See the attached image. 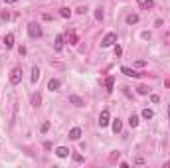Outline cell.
<instances>
[{
	"mask_svg": "<svg viewBox=\"0 0 170 168\" xmlns=\"http://www.w3.org/2000/svg\"><path fill=\"white\" fill-rule=\"evenodd\" d=\"M69 152H71V150L66 149V146H58V149H55V154H58L59 158H67V156H69Z\"/></svg>",
	"mask_w": 170,
	"mask_h": 168,
	"instance_id": "7",
	"label": "cell"
},
{
	"mask_svg": "<svg viewBox=\"0 0 170 168\" xmlns=\"http://www.w3.org/2000/svg\"><path fill=\"white\" fill-rule=\"evenodd\" d=\"M59 14H61V18H69V16H71V10H69V8H61Z\"/></svg>",
	"mask_w": 170,
	"mask_h": 168,
	"instance_id": "20",
	"label": "cell"
},
{
	"mask_svg": "<svg viewBox=\"0 0 170 168\" xmlns=\"http://www.w3.org/2000/svg\"><path fill=\"white\" fill-rule=\"evenodd\" d=\"M73 160L75 162H83V156L81 154H73Z\"/></svg>",
	"mask_w": 170,
	"mask_h": 168,
	"instance_id": "25",
	"label": "cell"
},
{
	"mask_svg": "<svg viewBox=\"0 0 170 168\" xmlns=\"http://www.w3.org/2000/svg\"><path fill=\"white\" fill-rule=\"evenodd\" d=\"M115 42H117V34L109 32L103 40H101V48H111V45H115Z\"/></svg>",
	"mask_w": 170,
	"mask_h": 168,
	"instance_id": "1",
	"label": "cell"
},
{
	"mask_svg": "<svg viewBox=\"0 0 170 168\" xmlns=\"http://www.w3.org/2000/svg\"><path fill=\"white\" fill-rule=\"evenodd\" d=\"M18 0H6V4H16Z\"/></svg>",
	"mask_w": 170,
	"mask_h": 168,
	"instance_id": "31",
	"label": "cell"
},
{
	"mask_svg": "<svg viewBox=\"0 0 170 168\" xmlns=\"http://www.w3.org/2000/svg\"><path fill=\"white\" fill-rule=\"evenodd\" d=\"M152 117H154V113H152L151 109H143V119L148 121V119H152Z\"/></svg>",
	"mask_w": 170,
	"mask_h": 168,
	"instance_id": "18",
	"label": "cell"
},
{
	"mask_svg": "<svg viewBox=\"0 0 170 168\" xmlns=\"http://www.w3.org/2000/svg\"><path fill=\"white\" fill-rule=\"evenodd\" d=\"M129 125H131L133 129H135V127L138 125V117H137V115H131V117H129Z\"/></svg>",
	"mask_w": 170,
	"mask_h": 168,
	"instance_id": "17",
	"label": "cell"
},
{
	"mask_svg": "<svg viewBox=\"0 0 170 168\" xmlns=\"http://www.w3.org/2000/svg\"><path fill=\"white\" fill-rule=\"evenodd\" d=\"M77 12H79V14H85V12H87V6H79Z\"/></svg>",
	"mask_w": 170,
	"mask_h": 168,
	"instance_id": "29",
	"label": "cell"
},
{
	"mask_svg": "<svg viewBox=\"0 0 170 168\" xmlns=\"http://www.w3.org/2000/svg\"><path fill=\"white\" fill-rule=\"evenodd\" d=\"M59 85H61V83H59V79H50V83H48V89H50V91H58V89H59Z\"/></svg>",
	"mask_w": 170,
	"mask_h": 168,
	"instance_id": "10",
	"label": "cell"
},
{
	"mask_svg": "<svg viewBox=\"0 0 170 168\" xmlns=\"http://www.w3.org/2000/svg\"><path fill=\"white\" fill-rule=\"evenodd\" d=\"M138 22V14H129L127 16V24H137Z\"/></svg>",
	"mask_w": 170,
	"mask_h": 168,
	"instance_id": "16",
	"label": "cell"
},
{
	"mask_svg": "<svg viewBox=\"0 0 170 168\" xmlns=\"http://www.w3.org/2000/svg\"><path fill=\"white\" fill-rule=\"evenodd\" d=\"M50 127H52V125H50V121L42 123V133H48V131H50Z\"/></svg>",
	"mask_w": 170,
	"mask_h": 168,
	"instance_id": "22",
	"label": "cell"
},
{
	"mask_svg": "<svg viewBox=\"0 0 170 168\" xmlns=\"http://www.w3.org/2000/svg\"><path fill=\"white\" fill-rule=\"evenodd\" d=\"M119 156H121V152H117V150H115V152H113V154H111V160L115 162V160H117V158H119Z\"/></svg>",
	"mask_w": 170,
	"mask_h": 168,
	"instance_id": "26",
	"label": "cell"
},
{
	"mask_svg": "<svg viewBox=\"0 0 170 168\" xmlns=\"http://www.w3.org/2000/svg\"><path fill=\"white\" fill-rule=\"evenodd\" d=\"M168 119H170V105H168Z\"/></svg>",
	"mask_w": 170,
	"mask_h": 168,
	"instance_id": "32",
	"label": "cell"
},
{
	"mask_svg": "<svg viewBox=\"0 0 170 168\" xmlns=\"http://www.w3.org/2000/svg\"><path fill=\"white\" fill-rule=\"evenodd\" d=\"M140 6H143L144 10H148V8H152V6H154V2H152V0H144V2L140 4Z\"/></svg>",
	"mask_w": 170,
	"mask_h": 168,
	"instance_id": "21",
	"label": "cell"
},
{
	"mask_svg": "<svg viewBox=\"0 0 170 168\" xmlns=\"http://www.w3.org/2000/svg\"><path fill=\"white\" fill-rule=\"evenodd\" d=\"M28 34H30V38H42V28L36 22H30L28 24Z\"/></svg>",
	"mask_w": 170,
	"mask_h": 168,
	"instance_id": "2",
	"label": "cell"
},
{
	"mask_svg": "<svg viewBox=\"0 0 170 168\" xmlns=\"http://www.w3.org/2000/svg\"><path fill=\"white\" fill-rule=\"evenodd\" d=\"M135 65H137V67H144V65H146V61H144V59H138Z\"/></svg>",
	"mask_w": 170,
	"mask_h": 168,
	"instance_id": "27",
	"label": "cell"
},
{
	"mask_svg": "<svg viewBox=\"0 0 170 168\" xmlns=\"http://www.w3.org/2000/svg\"><path fill=\"white\" fill-rule=\"evenodd\" d=\"M151 101H152V103H158V101H160V97H158V95H151Z\"/></svg>",
	"mask_w": 170,
	"mask_h": 168,
	"instance_id": "28",
	"label": "cell"
},
{
	"mask_svg": "<svg viewBox=\"0 0 170 168\" xmlns=\"http://www.w3.org/2000/svg\"><path fill=\"white\" fill-rule=\"evenodd\" d=\"M115 56H117V58L123 56V48H121V45H115Z\"/></svg>",
	"mask_w": 170,
	"mask_h": 168,
	"instance_id": "23",
	"label": "cell"
},
{
	"mask_svg": "<svg viewBox=\"0 0 170 168\" xmlns=\"http://www.w3.org/2000/svg\"><path fill=\"white\" fill-rule=\"evenodd\" d=\"M105 87H107V91H113V87H115V77L105 79Z\"/></svg>",
	"mask_w": 170,
	"mask_h": 168,
	"instance_id": "13",
	"label": "cell"
},
{
	"mask_svg": "<svg viewBox=\"0 0 170 168\" xmlns=\"http://www.w3.org/2000/svg\"><path fill=\"white\" fill-rule=\"evenodd\" d=\"M121 131H123V123H121V119H115V121H113V133L117 135Z\"/></svg>",
	"mask_w": 170,
	"mask_h": 168,
	"instance_id": "11",
	"label": "cell"
},
{
	"mask_svg": "<svg viewBox=\"0 0 170 168\" xmlns=\"http://www.w3.org/2000/svg\"><path fill=\"white\" fill-rule=\"evenodd\" d=\"M109 123H111V113H109V109H103L101 115H99V125H101V127H107Z\"/></svg>",
	"mask_w": 170,
	"mask_h": 168,
	"instance_id": "4",
	"label": "cell"
},
{
	"mask_svg": "<svg viewBox=\"0 0 170 168\" xmlns=\"http://www.w3.org/2000/svg\"><path fill=\"white\" fill-rule=\"evenodd\" d=\"M4 44H6V48H12L14 45V34H8L6 38H4Z\"/></svg>",
	"mask_w": 170,
	"mask_h": 168,
	"instance_id": "15",
	"label": "cell"
},
{
	"mask_svg": "<svg viewBox=\"0 0 170 168\" xmlns=\"http://www.w3.org/2000/svg\"><path fill=\"white\" fill-rule=\"evenodd\" d=\"M40 103H42L40 93H34V95H32V107H40Z\"/></svg>",
	"mask_w": 170,
	"mask_h": 168,
	"instance_id": "14",
	"label": "cell"
},
{
	"mask_svg": "<svg viewBox=\"0 0 170 168\" xmlns=\"http://www.w3.org/2000/svg\"><path fill=\"white\" fill-rule=\"evenodd\" d=\"M137 91H138V95H148V87L146 85H138Z\"/></svg>",
	"mask_w": 170,
	"mask_h": 168,
	"instance_id": "19",
	"label": "cell"
},
{
	"mask_svg": "<svg viewBox=\"0 0 170 168\" xmlns=\"http://www.w3.org/2000/svg\"><path fill=\"white\" fill-rule=\"evenodd\" d=\"M20 81H22V69H20V67H14L12 73H10V83H12V85H18Z\"/></svg>",
	"mask_w": 170,
	"mask_h": 168,
	"instance_id": "3",
	"label": "cell"
},
{
	"mask_svg": "<svg viewBox=\"0 0 170 168\" xmlns=\"http://www.w3.org/2000/svg\"><path fill=\"white\" fill-rule=\"evenodd\" d=\"M40 73H42V71H40V67H38V65H34V67H32V83H38Z\"/></svg>",
	"mask_w": 170,
	"mask_h": 168,
	"instance_id": "9",
	"label": "cell"
},
{
	"mask_svg": "<svg viewBox=\"0 0 170 168\" xmlns=\"http://www.w3.org/2000/svg\"><path fill=\"white\" fill-rule=\"evenodd\" d=\"M0 18H2V20H8V18H10V14H8V12H2V14H0Z\"/></svg>",
	"mask_w": 170,
	"mask_h": 168,
	"instance_id": "30",
	"label": "cell"
},
{
	"mask_svg": "<svg viewBox=\"0 0 170 168\" xmlns=\"http://www.w3.org/2000/svg\"><path fill=\"white\" fill-rule=\"evenodd\" d=\"M67 136H69V141H79V138H81V129H79V127H73Z\"/></svg>",
	"mask_w": 170,
	"mask_h": 168,
	"instance_id": "6",
	"label": "cell"
},
{
	"mask_svg": "<svg viewBox=\"0 0 170 168\" xmlns=\"http://www.w3.org/2000/svg\"><path fill=\"white\" fill-rule=\"evenodd\" d=\"M121 73H125L127 77H133V79H137L138 75H140V73H137L135 69H131V67H127V65H123V67H121Z\"/></svg>",
	"mask_w": 170,
	"mask_h": 168,
	"instance_id": "5",
	"label": "cell"
},
{
	"mask_svg": "<svg viewBox=\"0 0 170 168\" xmlns=\"http://www.w3.org/2000/svg\"><path fill=\"white\" fill-rule=\"evenodd\" d=\"M63 50V36H58L55 38V52H61Z\"/></svg>",
	"mask_w": 170,
	"mask_h": 168,
	"instance_id": "12",
	"label": "cell"
},
{
	"mask_svg": "<svg viewBox=\"0 0 170 168\" xmlns=\"http://www.w3.org/2000/svg\"><path fill=\"white\" fill-rule=\"evenodd\" d=\"M95 18H97V20H103V10H101V8H97V10H95Z\"/></svg>",
	"mask_w": 170,
	"mask_h": 168,
	"instance_id": "24",
	"label": "cell"
},
{
	"mask_svg": "<svg viewBox=\"0 0 170 168\" xmlns=\"http://www.w3.org/2000/svg\"><path fill=\"white\" fill-rule=\"evenodd\" d=\"M69 103L71 105H75V107H83V99L79 97V95H69Z\"/></svg>",
	"mask_w": 170,
	"mask_h": 168,
	"instance_id": "8",
	"label": "cell"
}]
</instances>
